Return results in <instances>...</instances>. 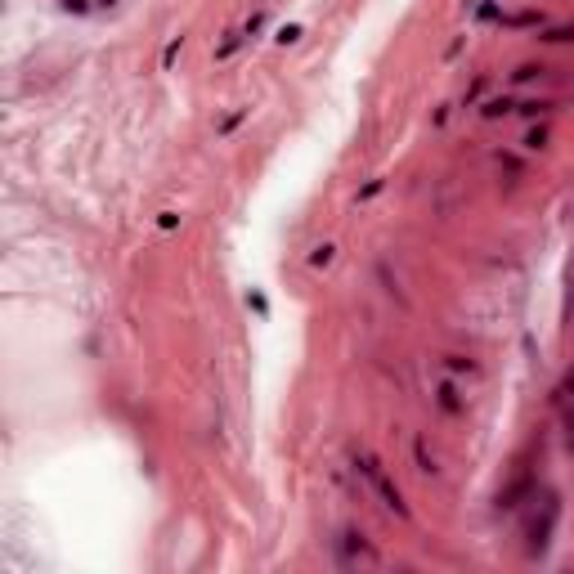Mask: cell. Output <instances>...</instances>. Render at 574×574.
Wrapping results in <instances>:
<instances>
[{
    "mask_svg": "<svg viewBox=\"0 0 574 574\" xmlns=\"http://www.w3.org/2000/svg\"><path fill=\"white\" fill-rule=\"evenodd\" d=\"M377 274H382V287L390 292V297H395L399 305H408V297H404V292H399V283H395V278H390V270H386V265H377Z\"/></svg>",
    "mask_w": 574,
    "mask_h": 574,
    "instance_id": "obj_14",
    "label": "cell"
},
{
    "mask_svg": "<svg viewBox=\"0 0 574 574\" xmlns=\"http://www.w3.org/2000/svg\"><path fill=\"white\" fill-rule=\"evenodd\" d=\"M525 149H530V153H539V149H547V126H534L530 135H525Z\"/></svg>",
    "mask_w": 574,
    "mask_h": 574,
    "instance_id": "obj_17",
    "label": "cell"
},
{
    "mask_svg": "<svg viewBox=\"0 0 574 574\" xmlns=\"http://www.w3.org/2000/svg\"><path fill=\"white\" fill-rule=\"evenodd\" d=\"M439 408H444L449 418H458V413H462V399H458V386H454V382L439 386Z\"/></svg>",
    "mask_w": 574,
    "mask_h": 574,
    "instance_id": "obj_9",
    "label": "cell"
},
{
    "mask_svg": "<svg viewBox=\"0 0 574 574\" xmlns=\"http://www.w3.org/2000/svg\"><path fill=\"white\" fill-rule=\"evenodd\" d=\"M242 41H247V32H242V27H234V32H225V41L216 45V63H229V58L238 54V45H242Z\"/></svg>",
    "mask_w": 574,
    "mask_h": 574,
    "instance_id": "obj_4",
    "label": "cell"
},
{
    "mask_svg": "<svg viewBox=\"0 0 574 574\" xmlns=\"http://www.w3.org/2000/svg\"><path fill=\"white\" fill-rule=\"evenodd\" d=\"M543 41H547V45H566V41H574V23H566V27H547Z\"/></svg>",
    "mask_w": 574,
    "mask_h": 574,
    "instance_id": "obj_13",
    "label": "cell"
},
{
    "mask_svg": "<svg viewBox=\"0 0 574 574\" xmlns=\"http://www.w3.org/2000/svg\"><path fill=\"white\" fill-rule=\"evenodd\" d=\"M543 72H547L543 63H520L516 72H511V81H516V85H530V81H539Z\"/></svg>",
    "mask_w": 574,
    "mask_h": 574,
    "instance_id": "obj_10",
    "label": "cell"
},
{
    "mask_svg": "<svg viewBox=\"0 0 574 574\" xmlns=\"http://www.w3.org/2000/svg\"><path fill=\"white\" fill-rule=\"evenodd\" d=\"M382 185H386V180H368V185L359 189V202H368V198H377V193H382Z\"/></svg>",
    "mask_w": 574,
    "mask_h": 574,
    "instance_id": "obj_23",
    "label": "cell"
},
{
    "mask_svg": "<svg viewBox=\"0 0 574 574\" xmlns=\"http://www.w3.org/2000/svg\"><path fill=\"white\" fill-rule=\"evenodd\" d=\"M480 90H485V77H475V85L467 90V104H475V99H480Z\"/></svg>",
    "mask_w": 574,
    "mask_h": 574,
    "instance_id": "obj_25",
    "label": "cell"
},
{
    "mask_svg": "<svg viewBox=\"0 0 574 574\" xmlns=\"http://www.w3.org/2000/svg\"><path fill=\"white\" fill-rule=\"evenodd\" d=\"M475 18H480V23H498V18H503V9H498L494 0H485V5H475Z\"/></svg>",
    "mask_w": 574,
    "mask_h": 574,
    "instance_id": "obj_20",
    "label": "cell"
},
{
    "mask_svg": "<svg viewBox=\"0 0 574 574\" xmlns=\"http://www.w3.org/2000/svg\"><path fill=\"white\" fill-rule=\"evenodd\" d=\"M332 256H337V247H332V242H323V247L310 251V265H314V270H327V265H332Z\"/></svg>",
    "mask_w": 574,
    "mask_h": 574,
    "instance_id": "obj_11",
    "label": "cell"
},
{
    "mask_svg": "<svg viewBox=\"0 0 574 574\" xmlns=\"http://www.w3.org/2000/svg\"><path fill=\"white\" fill-rule=\"evenodd\" d=\"M530 485H534V480H530V475H520V480H516V485H511V489H503V494H498V507H516V503H520V498H525V494H530Z\"/></svg>",
    "mask_w": 574,
    "mask_h": 574,
    "instance_id": "obj_8",
    "label": "cell"
},
{
    "mask_svg": "<svg viewBox=\"0 0 574 574\" xmlns=\"http://www.w3.org/2000/svg\"><path fill=\"white\" fill-rule=\"evenodd\" d=\"M556 399H561V413H566V435H570V444H574V377L556 390Z\"/></svg>",
    "mask_w": 574,
    "mask_h": 574,
    "instance_id": "obj_5",
    "label": "cell"
},
{
    "mask_svg": "<svg viewBox=\"0 0 574 574\" xmlns=\"http://www.w3.org/2000/svg\"><path fill=\"white\" fill-rule=\"evenodd\" d=\"M503 113H516V104H511V99H489V104L480 108V117H489V121L503 117Z\"/></svg>",
    "mask_w": 574,
    "mask_h": 574,
    "instance_id": "obj_12",
    "label": "cell"
},
{
    "mask_svg": "<svg viewBox=\"0 0 574 574\" xmlns=\"http://www.w3.org/2000/svg\"><path fill=\"white\" fill-rule=\"evenodd\" d=\"M516 113L520 117H543V113H552V104H547V99H530V104H520Z\"/></svg>",
    "mask_w": 574,
    "mask_h": 574,
    "instance_id": "obj_18",
    "label": "cell"
},
{
    "mask_svg": "<svg viewBox=\"0 0 574 574\" xmlns=\"http://www.w3.org/2000/svg\"><path fill=\"white\" fill-rule=\"evenodd\" d=\"M498 23H503V27H543V14L539 9H525V14H503Z\"/></svg>",
    "mask_w": 574,
    "mask_h": 574,
    "instance_id": "obj_7",
    "label": "cell"
},
{
    "mask_svg": "<svg viewBox=\"0 0 574 574\" xmlns=\"http://www.w3.org/2000/svg\"><path fill=\"white\" fill-rule=\"evenodd\" d=\"M556 516H561V503H556V494H547L543 498V516H530V525H525V539H530V552L539 556L547 539H552V530H556Z\"/></svg>",
    "mask_w": 574,
    "mask_h": 574,
    "instance_id": "obj_2",
    "label": "cell"
},
{
    "mask_svg": "<svg viewBox=\"0 0 574 574\" xmlns=\"http://www.w3.org/2000/svg\"><path fill=\"white\" fill-rule=\"evenodd\" d=\"M355 471L363 475V480H368V489L377 494V503H382L386 511H395L399 520H408V516H413V511H408V503H404V494H399V485L390 480V475H386V467H382V462H377V458L368 454V449H355Z\"/></svg>",
    "mask_w": 574,
    "mask_h": 574,
    "instance_id": "obj_1",
    "label": "cell"
},
{
    "mask_svg": "<svg viewBox=\"0 0 574 574\" xmlns=\"http://www.w3.org/2000/svg\"><path fill=\"white\" fill-rule=\"evenodd\" d=\"M180 50H185V36H175V41H170L166 50H162V68H170V63H175V58H180Z\"/></svg>",
    "mask_w": 574,
    "mask_h": 574,
    "instance_id": "obj_21",
    "label": "cell"
},
{
    "mask_svg": "<svg viewBox=\"0 0 574 574\" xmlns=\"http://www.w3.org/2000/svg\"><path fill=\"white\" fill-rule=\"evenodd\" d=\"M413 458H418V471H426V475H439V462H435V454L426 449V439H413Z\"/></svg>",
    "mask_w": 574,
    "mask_h": 574,
    "instance_id": "obj_6",
    "label": "cell"
},
{
    "mask_svg": "<svg viewBox=\"0 0 574 574\" xmlns=\"http://www.w3.org/2000/svg\"><path fill=\"white\" fill-rule=\"evenodd\" d=\"M157 225H162V229H175L180 216H175V211H162V216H157Z\"/></svg>",
    "mask_w": 574,
    "mask_h": 574,
    "instance_id": "obj_24",
    "label": "cell"
},
{
    "mask_svg": "<svg viewBox=\"0 0 574 574\" xmlns=\"http://www.w3.org/2000/svg\"><path fill=\"white\" fill-rule=\"evenodd\" d=\"M242 117H247V108H238V113H229L225 121H220V126H216V135H234V130L242 126Z\"/></svg>",
    "mask_w": 574,
    "mask_h": 574,
    "instance_id": "obj_15",
    "label": "cell"
},
{
    "mask_svg": "<svg viewBox=\"0 0 574 574\" xmlns=\"http://www.w3.org/2000/svg\"><path fill=\"white\" fill-rule=\"evenodd\" d=\"M359 561H377V547L363 539V534H355V530H341V539H337V566L341 570H350V566H359Z\"/></svg>",
    "mask_w": 574,
    "mask_h": 574,
    "instance_id": "obj_3",
    "label": "cell"
},
{
    "mask_svg": "<svg viewBox=\"0 0 574 574\" xmlns=\"http://www.w3.org/2000/svg\"><path fill=\"white\" fill-rule=\"evenodd\" d=\"M297 41H301V27H297V23H287V27L278 32V45H297Z\"/></svg>",
    "mask_w": 574,
    "mask_h": 574,
    "instance_id": "obj_22",
    "label": "cell"
},
{
    "mask_svg": "<svg viewBox=\"0 0 574 574\" xmlns=\"http://www.w3.org/2000/svg\"><path fill=\"white\" fill-rule=\"evenodd\" d=\"M247 310H256V314H261V319H270V301H265V297H261V292H256V287L247 292Z\"/></svg>",
    "mask_w": 574,
    "mask_h": 574,
    "instance_id": "obj_19",
    "label": "cell"
},
{
    "mask_svg": "<svg viewBox=\"0 0 574 574\" xmlns=\"http://www.w3.org/2000/svg\"><path fill=\"white\" fill-rule=\"evenodd\" d=\"M444 368H449V373H475V359H467V355H444Z\"/></svg>",
    "mask_w": 574,
    "mask_h": 574,
    "instance_id": "obj_16",
    "label": "cell"
}]
</instances>
